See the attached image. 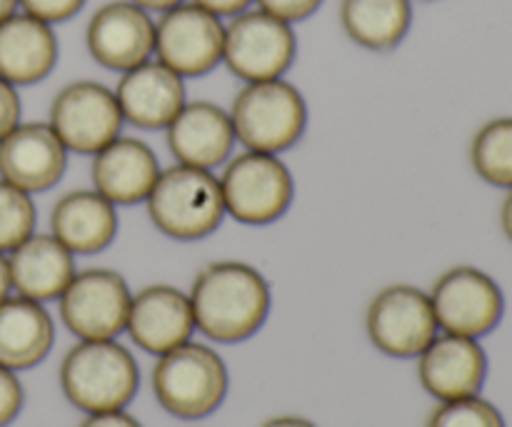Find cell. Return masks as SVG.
<instances>
[{
	"instance_id": "cell-20",
	"label": "cell",
	"mask_w": 512,
	"mask_h": 427,
	"mask_svg": "<svg viewBox=\"0 0 512 427\" xmlns=\"http://www.w3.org/2000/svg\"><path fill=\"white\" fill-rule=\"evenodd\" d=\"M58 63L53 25L28 13H13L0 23V78L10 85H35Z\"/></svg>"
},
{
	"instance_id": "cell-27",
	"label": "cell",
	"mask_w": 512,
	"mask_h": 427,
	"mask_svg": "<svg viewBox=\"0 0 512 427\" xmlns=\"http://www.w3.org/2000/svg\"><path fill=\"white\" fill-rule=\"evenodd\" d=\"M425 427H508L503 413L490 400L473 395L463 400L440 403L428 415Z\"/></svg>"
},
{
	"instance_id": "cell-10",
	"label": "cell",
	"mask_w": 512,
	"mask_h": 427,
	"mask_svg": "<svg viewBox=\"0 0 512 427\" xmlns=\"http://www.w3.org/2000/svg\"><path fill=\"white\" fill-rule=\"evenodd\" d=\"M123 123L115 93L95 80L68 83L50 103L48 125L65 148L80 155H95L120 138Z\"/></svg>"
},
{
	"instance_id": "cell-33",
	"label": "cell",
	"mask_w": 512,
	"mask_h": 427,
	"mask_svg": "<svg viewBox=\"0 0 512 427\" xmlns=\"http://www.w3.org/2000/svg\"><path fill=\"white\" fill-rule=\"evenodd\" d=\"M208 13L218 15V18H235V15L245 13L253 5V0H193Z\"/></svg>"
},
{
	"instance_id": "cell-9",
	"label": "cell",
	"mask_w": 512,
	"mask_h": 427,
	"mask_svg": "<svg viewBox=\"0 0 512 427\" xmlns=\"http://www.w3.org/2000/svg\"><path fill=\"white\" fill-rule=\"evenodd\" d=\"M365 330L375 348L388 358H418L435 338V320L430 295L413 285H388L370 300L365 313Z\"/></svg>"
},
{
	"instance_id": "cell-30",
	"label": "cell",
	"mask_w": 512,
	"mask_h": 427,
	"mask_svg": "<svg viewBox=\"0 0 512 427\" xmlns=\"http://www.w3.org/2000/svg\"><path fill=\"white\" fill-rule=\"evenodd\" d=\"M260 10L275 15V18L285 20V23H300V20L310 18L315 10L323 5V0H255Z\"/></svg>"
},
{
	"instance_id": "cell-38",
	"label": "cell",
	"mask_w": 512,
	"mask_h": 427,
	"mask_svg": "<svg viewBox=\"0 0 512 427\" xmlns=\"http://www.w3.org/2000/svg\"><path fill=\"white\" fill-rule=\"evenodd\" d=\"M15 8H18V0H0V23L5 18H10L15 13Z\"/></svg>"
},
{
	"instance_id": "cell-21",
	"label": "cell",
	"mask_w": 512,
	"mask_h": 427,
	"mask_svg": "<svg viewBox=\"0 0 512 427\" xmlns=\"http://www.w3.org/2000/svg\"><path fill=\"white\" fill-rule=\"evenodd\" d=\"M10 253V283L18 295L35 303L60 298L75 275L73 253L53 233L30 235Z\"/></svg>"
},
{
	"instance_id": "cell-7",
	"label": "cell",
	"mask_w": 512,
	"mask_h": 427,
	"mask_svg": "<svg viewBox=\"0 0 512 427\" xmlns=\"http://www.w3.org/2000/svg\"><path fill=\"white\" fill-rule=\"evenodd\" d=\"M298 53L293 25L265 10H245L225 25L223 63L245 83L283 78Z\"/></svg>"
},
{
	"instance_id": "cell-26",
	"label": "cell",
	"mask_w": 512,
	"mask_h": 427,
	"mask_svg": "<svg viewBox=\"0 0 512 427\" xmlns=\"http://www.w3.org/2000/svg\"><path fill=\"white\" fill-rule=\"evenodd\" d=\"M35 220L38 213L30 193L0 180V253L15 250L23 240H28L33 235Z\"/></svg>"
},
{
	"instance_id": "cell-15",
	"label": "cell",
	"mask_w": 512,
	"mask_h": 427,
	"mask_svg": "<svg viewBox=\"0 0 512 427\" xmlns=\"http://www.w3.org/2000/svg\"><path fill=\"white\" fill-rule=\"evenodd\" d=\"M68 168V148L48 123L15 125L0 140V180L25 190H50Z\"/></svg>"
},
{
	"instance_id": "cell-8",
	"label": "cell",
	"mask_w": 512,
	"mask_h": 427,
	"mask_svg": "<svg viewBox=\"0 0 512 427\" xmlns=\"http://www.w3.org/2000/svg\"><path fill=\"white\" fill-rule=\"evenodd\" d=\"M428 295L438 328L450 335L480 340L493 333L505 315L500 285L473 265L445 270Z\"/></svg>"
},
{
	"instance_id": "cell-14",
	"label": "cell",
	"mask_w": 512,
	"mask_h": 427,
	"mask_svg": "<svg viewBox=\"0 0 512 427\" xmlns=\"http://www.w3.org/2000/svg\"><path fill=\"white\" fill-rule=\"evenodd\" d=\"M418 380L440 403L473 398L488 380V353L473 338L438 335L418 355Z\"/></svg>"
},
{
	"instance_id": "cell-34",
	"label": "cell",
	"mask_w": 512,
	"mask_h": 427,
	"mask_svg": "<svg viewBox=\"0 0 512 427\" xmlns=\"http://www.w3.org/2000/svg\"><path fill=\"white\" fill-rule=\"evenodd\" d=\"M260 427H315L308 418H300V415H278V418L265 420Z\"/></svg>"
},
{
	"instance_id": "cell-36",
	"label": "cell",
	"mask_w": 512,
	"mask_h": 427,
	"mask_svg": "<svg viewBox=\"0 0 512 427\" xmlns=\"http://www.w3.org/2000/svg\"><path fill=\"white\" fill-rule=\"evenodd\" d=\"M500 228H503L505 238L512 243V190H508L503 205H500Z\"/></svg>"
},
{
	"instance_id": "cell-3",
	"label": "cell",
	"mask_w": 512,
	"mask_h": 427,
	"mask_svg": "<svg viewBox=\"0 0 512 427\" xmlns=\"http://www.w3.org/2000/svg\"><path fill=\"white\" fill-rule=\"evenodd\" d=\"M153 393L165 413L178 420H203L228 395V368L213 348L183 343L160 355L153 368Z\"/></svg>"
},
{
	"instance_id": "cell-24",
	"label": "cell",
	"mask_w": 512,
	"mask_h": 427,
	"mask_svg": "<svg viewBox=\"0 0 512 427\" xmlns=\"http://www.w3.org/2000/svg\"><path fill=\"white\" fill-rule=\"evenodd\" d=\"M340 25L355 45L375 53L398 48L413 25L410 0H343Z\"/></svg>"
},
{
	"instance_id": "cell-6",
	"label": "cell",
	"mask_w": 512,
	"mask_h": 427,
	"mask_svg": "<svg viewBox=\"0 0 512 427\" xmlns=\"http://www.w3.org/2000/svg\"><path fill=\"white\" fill-rule=\"evenodd\" d=\"M225 213L243 225H268L288 213L295 183L288 165L270 153H248L230 160L220 178Z\"/></svg>"
},
{
	"instance_id": "cell-22",
	"label": "cell",
	"mask_w": 512,
	"mask_h": 427,
	"mask_svg": "<svg viewBox=\"0 0 512 427\" xmlns=\"http://www.w3.org/2000/svg\"><path fill=\"white\" fill-rule=\"evenodd\" d=\"M50 230L73 255H95L118 235V213L95 190H73L55 203Z\"/></svg>"
},
{
	"instance_id": "cell-17",
	"label": "cell",
	"mask_w": 512,
	"mask_h": 427,
	"mask_svg": "<svg viewBox=\"0 0 512 427\" xmlns=\"http://www.w3.org/2000/svg\"><path fill=\"white\" fill-rule=\"evenodd\" d=\"M123 120L140 130H160L173 123L185 105V85L160 60H145L125 70L115 88Z\"/></svg>"
},
{
	"instance_id": "cell-13",
	"label": "cell",
	"mask_w": 512,
	"mask_h": 427,
	"mask_svg": "<svg viewBox=\"0 0 512 427\" xmlns=\"http://www.w3.org/2000/svg\"><path fill=\"white\" fill-rule=\"evenodd\" d=\"M90 58L108 70H125L150 60L155 50V23L148 10L130 0L100 5L85 28Z\"/></svg>"
},
{
	"instance_id": "cell-29",
	"label": "cell",
	"mask_w": 512,
	"mask_h": 427,
	"mask_svg": "<svg viewBox=\"0 0 512 427\" xmlns=\"http://www.w3.org/2000/svg\"><path fill=\"white\" fill-rule=\"evenodd\" d=\"M25 403V393L13 370L0 365V427H8L20 415Z\"/></svg>"
},
{
	"instance_id": "cell-5",
	"label": "cell",
	"mask_w": 512,
	"mask_h": 427,
	"mask_svg": "<svg viewBox=\"0 0 512 427\" xmlns=\"http://www.w3.org/2000/svg\"><path fill=\"white\" fill-rule=\"evenodd\" d=\"M235 140L253 153L278 155L293 148L308 125V105L288 80L248 83L230 108Z\"/></svg>"
},
{
	"instance_id": "cell-12",
	"label": "cell",
	"mask_w": 512,
	"mask_h": 427,
	"mask_svg": "<svg viewBox=\"0 0 512 427\" xmlns=\"http://www.w3.org/2000/svg\"><path fill=\"white\" fill-rule=\"evenodd\" d=\"M223 43L225 25L195 3L175 5L155 23L153 53L180 78H200L223 63Z\"/></svg>"
},
{
	"instance_id": "cell-2",
	"label": "cell",
	"mask_w": 512,
	"mask_h": 427,
	"mask_svg": "<svg viewBox=\"0 0 512 427\" xmlns=\"http://www.w3.org/2000/svg\"><path fill=\"white\" fill-rule=\"evenodd\" d=\"M60 388L83 413L125 410L140 388L133 353L115 340H80L60 363Z\"/></svg>"
},
{
	"instance_id": "cell-18",
	"label": "cell",
	"mask_w": 512,
	"mask_h": 427,
	"mask_svg": "<svg viewBox=\"0 0 512 427\" xmlns=\"http://www.w3.org/2000/svg\"><path fill=\"white\" fill-rule=\"evenodd\" d=\"M168 148L180 165L210 170L225 163L235 145L230 113L208 100L185 103L168 125Z\"/></svg>"
},
{
	"instance_id": "cell-4",
	"label": "cell",
	"mask_w": 512,
	"mask_h": 427,
	"mask_svg": "<svg viewBox=\"0 0 512 427\" xmlns=\"http://www.w3.org/2000/svg\"><path fill=\"white\" fill-rule=\"evenodd\" d=\"M145 203L155 228L175 240L208 238L225 215L220 180L210 170L190 165L160 170Z\"/></svg>"
},
{
	"instance_id": "cell-19",
	"label": "cell",
	"mask_w": 512,
	"mask_h": 427,
	"mask_svg": "<svg viewBox=\"0 0 512 427\" xmlns=\"http://www.w3.org/2000/svg\"><path fill=\"white\" fill-rule=\"evenodd\" d=\"M95 193L113 205H135L148 200L160 163L153 150L135 138H115L95 153L93 168Z\"/></svg>"
},
{
	"instance_id": "cell-37",
	"label": "cell",
	"mask_w": 512,
	"mask_h": 427,
	"mask_svg": "<svg viewBox=\"0 0 512 427\" xmlns=\"http://www.w3.org/2000/svg\"><path fill=\"white\" fill-rule=\"evenodd\" d=\"M10 288H13V283H10V268H8V260L3 258V253H0V300L8 298Z\"/></svg>"
},
{
	"instance_id": "cell-28",
	"label": "cell",
	"mask_w": 512,
	"mask_h": 427,
	"mask_svg": "<svg viewBox=\"0 0 512 427\" xmlns=\"http://www.w3.org/2000/svg\"><path fill=\"white\" fill-rule=\"evenodd\" d=\"M18 5L23 8V13L33 15V18L48 25H58L80 13L85 0H18Z\"/></svg>"
},
{
	"instance_id": "cell-32",
	"label": "cell",
	"mask_w": 512,
	"mask_h": 427,
	"mask_svg": "<svg viewBox=\"0 0 512 427\" xmlns=\"http://www.w3.org/2000/svg\"><path fill=\"white\" fill-rule=\"evenodd\" d=\"M80 427H143L133 415L125 410H110V413H93L80 423Z\"/></svg>"
},
{
	"instance_id": "cell-25",
	"label": "cell",
	"mask_w": 512,
	"mask_h": 427,
	"mask_svg": "<svg viewBox=\"0 0 512 427\" xmlns=\"http://www.w3.org/2000/svg\"><path fill=\"white\" fill-rule=\"evenodd\" d=\"M473 170L493 188L512 190V118H493L470 143Z\"/></svg>"
},
{
	"instance_id": "cell-35",
	"label": "cell",
	"mask_w": 512,
	"mask_h": 427,
	"mask_svg": "<svg viewBox=\"0 0 512 427\" xmlns=\"http://www.w3.org/2000/svg\"><path fill=\"white\" fill-rule=\"evenodd\" d=\"M130 3H135L138 8L148 10V13H165V10L175 8V5L185 3V0H130Z\"/></svg>"
},
{
	"instance_id": "cell-1",
	"label": "cell",
	"mask_w": 512,
	"mask_h": 427,
	"mask_svg": "<svg viewBox=\"0 0 512 427\" xmlns=\"http://www.w3.org/2000/svg\"><path fill=\"white\" fill-rule=\"evenodd\" d=\"M195 330L223 345L245 343L270 315V285L253 265L238 260L208 263L190 285Z\"/></svg>"
},
{
	"instance_id": "cell-31",
	"label": "cell",
	"mask_w": 512,
	"mask_h": 427,
	"mask_svg": "<svg viewBox=\"0 0 512 427\" xmlns=\"http://www.w3.org/2000/svg\"><path fill=\"white\" fill-rule=\"evenodd\" d=\"M20 125V95L15 85L0 78V140Z\"/></svg>"
},
{
	"instance_id": "cell-11",
	"label": "cell",
	"mask_w": 512,
	"mask_h": 427,
	"mask_svg": "<svg viewBox=\"0 0 512 427\" xmlns=\"http://www.w3.org/2000/svg\"><path fill=\"white\" fill-rule=\"evenodd\" d=\"M130 300L123 275L90 268L75 273L60 295V320L78 340H115L128 325Z\"/></svg>"
},
{
	"instance_id": "cell-23",
	"label": "cell",
	"mask_w": 512,
	"mask_h": 427,
	"mask_svg": "<svg viewBox=\"0 0 512 427\" xmlns=\"http://www.w3.org/2000/svg\"><path fill=\"white\" fill-rule=\"evenodd\" d=\"M55 325L43 303L23 298L0 300V365L8 370H30L48 358Z\"/></svg>"
},
{
	"instance_id": "cell-16",
	"label": "cell",
	"mask_w": 512,
	"mask_h": 427,
	"mask_svg": "<svg viewBox=\"0 0 512 427\" xmlns=\"http://www.w3.org/2000/svg\"><path fill=\"white\" fill-rule=\"evenodd\" d=\"M133 343L150 355H165L195 333L190 298L173 285H148L130 300L128 325Z\"/></svg>"
}]
</instances>
